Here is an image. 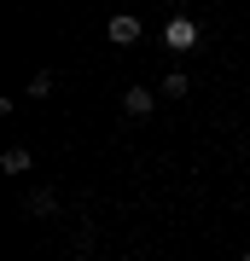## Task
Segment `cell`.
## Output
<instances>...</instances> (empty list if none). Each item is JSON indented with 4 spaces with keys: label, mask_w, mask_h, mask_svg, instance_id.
<instances>
[{
    "label": "cell",
    "mask_w": 250,
    "mask_h": 261,
    "mask_svg": "<svg viewBox=\"0 0 250 261\" xmlns=\"http://www.w3.org/2000/svg\"><path fill=\"white\" fill-rule=\"evenodd\" d=\"M29 163H35L29 145H6V151H0V168H6V174H29Z\"/></svg>",
    "instance_id": "4"
},
{
    "label": "cell",
    "mask_w": 250,
    "mask_h": 261,
    "mask_svg": "<svg viewBox=\"0 0 250 261\" xmlns=\"http://www.w3.org/2000/svg\"><path fill=\"white\" fill-rule=\"evenodd\" d=\"M24 93H29V99H47V93H53V70H35V82H29Z\"/></svg>",
    "instance_id": "7"
},
{
    "label": "cell",
    "mask_w": 250,
    "mask_h": 261,
    "mask_svg": "<svg viewBox=\"0 0 250 261\" xmlns=\"http://www.w3.org/2000/svg\"><path fill=\"white\" fill-rule=\"evenodd\" d=\"M70 244H76V255H87V250H93V226H76V238H70Z\"/></svg>",
    "instance_id": "8"
},
{
    "label": "cell",
    "mask_w": 250,
    "mask_h": 261,
    "mask_svg": "<svg viewBox=\"0 0 250 261\" xmlns=\"http://www.w3.org/2000/svg\"><path fill=\"white\" fill-rule=\"evenodd\" d=\"M157 93H163V99H186V93H192V82H186V75H180V70H169V75H163V87H157Z\"/></svg>",
    "instance_id": "5"
},
{
    "label": "cell",
    "mask_w": 250,
    "mask_h": 261,
    "mask_svg": "<svg viewBox=\"0 0 250 261\" xmlns=\"http://www.w3.org/2000/svg\"><path fill=\"white\" fill-rule=\"evenodd\" d=\"M24 209H29V215H53V209H58V197H53V192H29V197H24Z\"/></svg>",
    "instance_id": "6"
},
{
    "label": "cell",
    "mask_w": 250,
    "mask_h": 261,
    "mask_svg": "<svg viewBox=\"0 0 250 261\" xmlns=\"http://www.w3.org/2000/svg\"><path fill=\"white\" fill-rule=\"evenodd\" d=\"M105 35H111L117 47H134V41H140V18H111V23H105Z\"/></svg>",
    "instance_id": "3"
},
{
    "label": "cell",
    "mask_w": 250,
    "mask_h": 261,
    "mask_svg": "<svg viewBox=\"0 0 250 261\" xmlns=\"http://www.w3.org/2000/svg\"><path fill=\"white\" fill-rule=\"evenodd\" d=\"M244 261H250V250H244Z\"/></svg>",
    "instance_id": "9"
},
{
    "label": "cell",
    "mask_w": 250,
    "mask_h": 261,
    "mask_svg": "<svg viewBox=\"0 0 250 261\" xmlns=\"http://www.w3.org/2000/svg\"><path fill=\"white\" fill-rule=\"evenodd\" d=\"M151 105H157L151 87H128V93H122V111H128V116H151Z\"/></svg>",
    "instance_id": "2"
},
{
    "label": "cell",
    "mask_w": 250,
    "mask_h": 261,
    "mask_svg": "<svg viewBox=\"0 0 250 261\" xmlns=\"http://www.w3.org/2000/svg\"><path fill=\"white\" fill-rule=\"evenodd\" d=\"M163 47L192 53V47H198V23H192V18H169V23H163Z\"/></svg>",
    "instance_id": "1"
}]
</instances>
